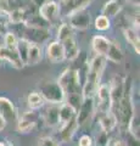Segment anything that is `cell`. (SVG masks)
Listing matches in <instances>:
<instances>
[{"label": "cell", "instance_id": "obj_1", "mask_svg": "<svg viewBox=\"0 0 140 146\" xmlns=\"http://www.w3.org/2000/svg\"><path fill=\"white\" fill-rule=\"evenodd\" d=\"M39 94L42 95L44 101L52 105H61L65 102V91L57 82H43L39 85Z\"/></svg>", "mask_w": 140, "mask_h": 146}, {"label": "cell", "instance_id": "obj_2", "mask_svg": "<svg viewBox=\"0 0 140 146\" xmlns=\"http://www.w3.org/2000/svg\"><path fill=\"white\" fill-rule=\"evenodd\" d=\"M57 83L64 89L65 94L82 93V80L76 68H67L61 73Z\"/></svg>", "mask_w": 140, "mask_h": 146}, {"label": "cell", "instance_id": "obj_3", "mask_svg": "<svg viewBox=\"0 0 140 146\" xmlns=\"http://www.w3.org/2000/svg\"><path fill=\"white\" fill-rule=\"evenodd\" d=\"M22 28L20 31V38L26 39L32 44H43L50 36V31L48 28H38V27H29L21 23Z\"/></svg>", "mask_w": 140, "mask_h": 146}, {"label": "cell", "instance_id": "obj_4", "mask_svg": "<svg viewBox=\"0 0 140 146\" xmlns=\"http://www.w3.org/2000/svg\"><path fill=\"white\" fill-rule=\"evenodd\" d=\"M38 15L49 25H56L61 17L58 4L54 0H45L38 9Z\"/></svg>", "mask_w": 140, "mask_h": 146}, {"label": "cell", "instance_id": "obj_5", "mask_svg": "<svg viewBox=\"0 0 140 146\" xmlns=\"http://www.w3.org/2000/svg\"><path fill=\"white\" fill-rule=\"evenodd\" d=\"M93 0H60L58 9H60V15L64 17H70L71 15L78 12L84 9H88Z\"/></svg>", "mask_w": 140, "mask_h": 146}, {"label": "cell", "instance_id": "obj_6", "mask_svg": "<svg viewBox=\"0 0 140 146\" xmlns=\"http://www.w3.org/2000/svg\"><path fill=\"white\" fill-rule=\"evenodd\" d=\"M94 111H95L94 98H84L79 108L76 112V121L78 123V127H82L85 123H88L94 115Z\"/></svg>", "mask_w": 140, "mask_h": 146}, {"label": "cell", "instance_id": "obj_7", "mask_svg": "<svg viewBox=\"0 0 140 146\" xmlns=\"http://www.w3.org/2000/svg\"><path fill=\"white\" fill-rule=\"evenodd\" d=\"M68 25L73 29L87 31L92 25V15L87 9L80 10L68 17Z\"/></svg>", "mask_w": 140, "mask_h": 146}, {"label": "cell", "instance_id": "obj_8", "mask_svg": "<svg viewBox=\"0 0 140 146\" xmlns=\"http://www.w3.org/2000/svg\"><path fill=\"white\" fill-rule=\"evenodd\" d=\"M110 88V95H111V110L118 105L119 100L122 99L124 94V79L119 76H113L111 83L108 84Z\"/></svg>", "mask_w": 140, "mask_h": 146}, {"label": "cell", "instance_id": "obj_9", "mask_svg": "<svg viewBox=\"0 0 140 146\" xmlns=\"http://www.w3.org/2000/svg\"><path fill=\"white\" fill-rule=\"evenodd\" d=\"M96 96L99 99L98 104V111L100 113H106L111 111V95H110V88L107 84H100L96 90Z\"/></svg>", "mask_w": 140, "mask_h": 146}, {"label": "cell", "instance_id": "obj_10", "mask_svg": "<svg viewBox=\"0 0 140 146\" xmlns=\"http://www.w3.org/2000/svg\"><path fill=\"white\" fill-rule=\"evenodd\" d=\"M0 116L6 122H17L19 119V112L15 105L11 100L4 96H0Z\"/></svg>", "mask_w": 140, "mask_h": 146}, {"label": "cell", "instance_id": "obj_11", "mask_svg": "<svg viewBox=\"0 0 140 146\" xmlns=\"http://www.w3.org/2000/svg\"><path fill=\"white\" fill-rule=\"evenodd\" d=\"M38 115L34 111H28L22 116L20 119H17V131L22 134L29 133L31 130H33L38 122Z\"/></svg>", "mask_w": 140, "mask_h": 146}, {"label": "cell", "instance_id": "obj_12", "mask_svg": "<svg viewBox=\"0 0 140 146\" xmlns=\"http://www.w3.org/2000/svg\"><path fill=\"white\" fill-rule=\"evenodd\" d=\"M46 56L49 58V61L52 63H60L65 60L64 46H62V44L58 40H54V42L48 44Z\"/></svg>", "mask_w": 140, "mask_h": 146}, {"label": "cell", "instance_id": "obj_13", "mask_svg": "<svg viewBox=\"0 0 140 146\" xmlns=\"http://www.w3.org/2000/svg\"><path fill=\"white\" fill-rule=\"evenodd\" d=\"M0 58H1L3 61H9L16 70H22V68L25 67L23 62L21 61L20 55L17 52L16 49L1 46L0 48Z\"/></svg>", "mask_w": 140, "mask_h": 146}, {"label": "cell", "instance_id": "obj_14", "mask_svg": "<svg viewBox=\"0 0 140 146\" xmlns=\"http://www.w3.org/2000/svg\"><path fill=\"white\" fill-rule=\"evenodd\" d=\"M64 46V52H65V60L68 61H74L77 57L80 55V50L78 44L76 42L74 36H71V38H67L65 40L60 42Z\"/></svg>", "mask_w": 140, "mask_h": 146}, {"label": "cell", "instance_id": "obj_15", "mask_svg": "<svg viewBox=\"0 0 140 146\" xmlns=\"http://www.w3.org/2000/svg\"><path fill=\"white\" fill-rule=\"evenodd\" d=\"M77 129H78V123L76 121V117H73L72 119L68 122L61 124V129H60V138L64 143H68L71 139L73 138V135L76 134Z\"/></svg>", "mask_w": 140, "mask_h": 146}, {"label": "cell", "instance_id": "obj_16", "mask_svg": "<svg viewBox=\"0 0 140 146\" xmlns=\"http://www.w3.org/2000/svg\"><path fill=\"white\" fill-rule=\"evenodd\" d=\"M110 44H111V40L107 39L106 36L100 35V34L93 36V39H92V48L96 55L105 56L108 48H110Z\"/></svg>", "mask_w": 140, "mask_h": 146}, {"label": "cell", "instance_id": "obj_17", "mask_svg": "<svg viewBox=\"0 0 140 146\" xmlns=\"http://www.w3.org/2000/svg\"><path fill=\"white\" fill-rule=\"evenodd\" d=\"M123 34L125 40L132 45L134 51L138 55L140 54V40H139V31H137L135 28H133L132 26L129 27H124L123 28Z\"/></svg>", "mask_w": 140, "mask_h": 146}, {"label": "cell", "instance_id": "obj_18", "mask_svg": "<svg viewBox=\"0 0 140 146\" xmlns=\"http://www.w3.org/2000/svg\"><path fill=\"white\" fill-rule=\"evenodd\" d=\"M105 57H106V60L113 62V63H122V61L124 58V54L122 51L119 44L116 42H111L110 48H108Z\"/></svg>", "mask_w": 140, "mask_h": 146}, {"label": "cell", "instance_id": "obj_19", "mask_svg": "<svg viewBox=\"0 0 140 146\" xmlns=\"http://www.w3.org/2000/svg\"><path fill=\"white\" fill-rule=\"evenodd\" d=\"M43 58V49L38 44L31 43L28 49V55H27V66H35L42 61Z\"/></svg>", "mask_w": 140, "mask_h": 146}, {"label": "cell", "instance_id": "obj_20", "mask_svg": "<svg viewBox=\"0 0 140 146\" xmlns=\"http://www.w3.org/2000/svg\"><path fill=\"white\" fill-rule=\"evenodd\" d=\"M121 10H122V5L118 0H108V1L104 4V6L101 9V15L106 16L111 20V18H113L118 15Z\"/></svg>", "mask_w": 140, "mask_h": 146}, {"label": "cell", "instance_id": "obj_21", "mask_svg": "<svg viewBox=\"0 0 140 146\" xmlns=\"http://www.w3.org/2000/svg\"><path fill=\"white\" fill-rule=\"evenodd\" d=\"M100 127L101 130L106 133H111L117 127V118L112 111H108L106 113H102V117L100 118Z\"/></svg>", "mask_w": 140, "mask_h": 146}, {"label": "cell", "instance_id": "obj_22", "mask_svg": "<svg viewBox=\"0 0 140 146\" xmlns=\"http://www.w3.org/2000/svg\"><path fill=\"white\" fill-rule=\"evenodd\" d=\"M44 121L48 127H56L60 124V121H58V107L56 105L51 104V106L46 108L44 115Z\"/></svg>", "mask_w": 140, "mask_h": 146}, {"label": "cell", "instance_id": "obj_23", "mask_svg": "<svg viewBox=\"0 0 140 146\" xmlns=\"http://www.w3.org/2000/svg\"><path fill=\"white\" fill-rule=\"evenodd\" d=\"M73 117H76V110L71 107L68 104L62 102L61 106L58 107V121H60V124L68 122Z\"/></svg>", "mask_w": 140, "mask_h": 146}, {"label": "cell", "instance_id": "obj_24", "mask_svg": "<svg viewBox=\"0 0 140 146\" xmlns=\"http://www.w3.org/2000/svg\"><path fill=\"white\" fill-rule=\"evenodd\" d=\"M26 10L23 7H15L12 9L11 11H9L7 13V18H9V22L11 25H21L25 22V18H26Z\"/></svg>", "mask_w": 140, "mask_h": 146}, {"label": "cell", "instance_id": "obj_25", "mask_svg": "<svg viewBox=\"0 0 140 146\" xmlns=\"http://www.w3.org/2000/svg\"><path fill=\"white\" fill-rule=\"evenodd\" d=\"M44 104H45L44 99L37 91H32V93H29L28 96H27V105H28V107L31 110H38L40 107H43Z\"/></svg>", "mask_w": 140, "mask_h": 146}, {"label": "cell", "instance_id": "obj_26", "mask_svg": "<svg viewBox=\"0 0 140 146\" xmlns=\"http://www.w3.org/2000/svg\"><path fill=\"white\" fill-rule=\"evenodd\" d=\"M29 45H31L29 42H27L26 39H22V38H19V42H17V45H16V50L19 52L21 61L23 62L25 66L27 63V55H28Z\"/></svg>", "mask_w": 140, "mask_h": 146}, {"label": "cell", "instance_id": "obj_27", "mask_svg": "<svg viewBox=\"0 0 140 146\" xmlns=\"http://www.w3.org/2000/svg\"><path fill=\"white\" fill-rule=\"evenodd\" d=\"M83 99L84 98H83L82 93H70V94H66L65 101H66V104H68L71 107H73L76 110V112H77V110L79 108Z\"/></svg>", "mask_w": 140, "mask_h": 146}, {"label": "cell", "instance_id": "obj_28", "mask_svg": "<svg viewBox=\"0 0 140 146\" xmlns=\"http://www.w3.org/2000/svg\"><path fill=\"white\" fill-rule=\"evenodd\" d=\"M71 36H74L73 28L68 23H61L57 31V40L58 42H62V40L71 38Z\"/></svg>", "mask_w": 140, "mask_h": 146}, {"label": "cell", "instance_id": "obj_29", "mask_svg": "<svg viewBox=\"0 0 140 146\" xmlns=\"http://www.w3.org/2000/svg\"><path fill=\"white\" fill-rule=\"evenodd\" d=\"M94 26H95L96 31H100V32L108 31L111 27V20L104 15H99L95 18V21H94Z\"/></svg>", "mask_w": 140, "mask_h": 146}, {"label": "cell", "instance_id": "obj_30", "mask_svg": "<svg viewBox=\"0 0 140 146\" xmlns=\"http://www.w3.org/2000/svg\"><path fill=\"white\" fill-rule=\"evenodd\" d=\"M17 42H19V36L13 32H6L4 34V46L10 48V49H16Z\"/></svg>", "mask_w": 140, "mask_h": 146}, {"label": "cell", "instance_id": "obj_31", "mask_svg": "<svg viewBox=\"0 0 140 146\" xmlns=\"http://www.w3.org/2000/svg\"><path fill=\"white\" fill-rule=\"evenodd\" d=\"M95 146H110V136H108V133L101 130L96 136Z\"/></svg>", "mask_w": 140, "mask_h": 146}, {"label": "cell", "instance_id": "obj_32", "mask_svg": "<svg viewBox=\"0 0 140 146\" xmlns=\"http://www.w3.org/2000/svg\"><path fill=\"white\" fill-rule=\"evenodd\" d=\"M124 134H125V141H124L125 146H140L139 138H137L135 135H133L129 130H127Z\"/></svg>", "mask_w": 140, "mask_h": 146}, {"label": "cell", "instance_id": "obj_33", "mask_svg": "<svg viewBox=\"0 0 140 146\" xmlns=\"http://www.w3.org/2000/svg\"><path fill=\"white\" fill-rule=\"evenodd\" d=\"M38 146H60V145H58V143L55 139L50 138V136H43V138L39 139Z\"/></svg>", "mask_w": 140, "mask_h": 146}, {"label": "cell", "instance_id": "obj_34", "mask_svg": "<svg viewBox=\"0 0 140 146\" xmlns=\"http://www.w3.org/2000/svg\"><path fill=\"white\" fill-rule=\"evenodd\" d=\"M78 146H94V140L90 135L84 134L78 140Z\"/></svg>", "mask_w": 140, "mask_h": 146}, {"label": "cell", "instance_id": "obj_35", "mask_svg": "<svg viewBox=\"0 0 140 146\" xmlns=\"http://www.w3.org/2000/svg\"><path fill=\"white\" fill-rule=\"evenodd\" d=\"M6 121L5 119H4V118L1 117V116H0V131H3L4 129H5V127H6Z\"/></svg>", "mask_w": 140, "mask_h": 146}, {"label": "cell", "instance_id": "obj_36", "mask_svg": "<svg viewBox=\"0 0 140 146\" xmlns=\"http://www.w3.org/2000/svg\"><path fill=\"white\" fill-rule=\"evenodd\" d=\"M128 4H130V5H133V6H138L139 7V3H140V0H125Z\"/></svg>", "mask_w": 140, "mask_h": 146}, {"label": "cell", "instance_id": "obj_37", "mask_svg": "<svg viewBox=\"0 0 140 146\" xmlns=\"http://www.w3.org/2000/svg\"><path fill=\"white\" fill-rule=\"evenodd\" d=\"M45 1V0H32V3L34 4V5H37L38 7L40 6V5H42V4Z\"/></svg>", "mask_w": 140, "mask_h": 146}, {"label": "cell", "instance_id": "obj_38", "mask_svg": "<svg viewBox=\"0 0 140 146\" xmlns=\"http://www.w3.org/2000/svg\"><path fill=\"white\" fill-rule=\"evenodd\" d=\"M0 146H6V143H3V141H0Z\"/></svg>", "mask_w": 140, "mask_h": 146}, {"label": "cell", "instance_id": "obj_39", "mask_svg": "<svg viewBox=\"0 0 140 146\" xmlns=\"http://www.w3.org/2000/svg\"><path fill=\"white\" fill-rule=\"evenodd\" d=\"M6 146H13L12 143H6Z\"/></svg>", "mask_w": 140, "mask_h": 146}, {"label": "cell", "instance_id": "obj_40", "mask_svg": "<svg viewBox=\"0 0 140 146\" xmlns=\"http://www.w3.org/2000/svg\"><path fill=\"white\" fill-rule=\"evenodd\" d=\"M1 65H3V60L0 58V67H1Z\"/></svg>", "mask_w": 140, "mask_h": 146}, {"label": "cell", "instance_id": "obj_41", "mask_svg": "<svg viewBox=\"0 0 140 146\" xmlns=\"http://www.w3.org/2000/svg\"><path fill=\"white\" fill-rule=\"evenodd\" d=\"M0 33H1V31H0Z\"/></svg>", "mask_w": 140, "mask_h": 146}]
</instances>
